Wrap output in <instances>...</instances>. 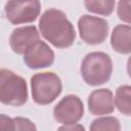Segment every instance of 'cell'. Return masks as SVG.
I'll return each mask as SVG.
<instances>
[{
  "instance_id": "cell-1",
  "label": "cell",
  "mask_w": 131,
  "mask_h": 131,
  "mask_svg": "<svg viewBox=\"0 0 131 131\" xmlns=\"http://www.w3.org/2000/svg\"><path fill=\"white\" fill-rule=\"evenodd\" d=\"M39 29L42 37L56 48H68L76 39L73 24L63 11L56 8H49L43 12L39 20Z\"/></svg>"
},
{
  "instance_id": "cell-2",
  "label": "cell",
  "mask_w": 131,
  "mask_h": 131,
  "mask_svg": "<svg viewBox=\"0 0 131 131\" xmlns=\"http://www.w3.org/2000/svg\"><path fill=\"white\" fill-rule=\"evenodd\" d=\"M80 71L83 80L88 85L99 86L111 79L113 74V61L105 52H90L82 60Z\"/></svg>"
},
{
  "instance_id": "cell-3",
  "label": "cell",
  "mask_w": 131,
  "mask_h": 131,
  "mask_svg": "<svg viewBox=\"0 0 131 131\" xmlns=\"http://www.w3.org/2000/svg\"><path fill=\"white\" fill-rule=\"evenodd\" d=\"M28 100L26 80L7 69H0V102L6 105L20 106Z\"/></svg>"
},
{
  "instance_id": "cell-4",
  "label": "cell",
  "mask_w": 131,
  "mask_h": 131,
  "mask_svg": "<svg viewBox=\"0 0 131 131\" xmlns=\"http://www.w3.org/2000/svg\"><path fill=\"white\" fill-rule=\"evenodd\" d=\"M32 97L37 104L45 105L53 102L62 91L59 77L52 72L37 73L31 78Z\"/></svg>"
},
{
  "instance_id": "cell-5",
  "label": "cell",
  "mask_w": 131,
  "mask_h": 131,
  "mask_svg": "<svg viewBox=\"0 0 131 131\" xmlns=\"http://www.w3.org/2000/svg\"><path fill=\"white\" fill-rule=\"evenodd\" d=\"M81 39L89 45L102 43L108 34V23L101 17L89 14L82 15L78 20Z\"/></svg>"
},
{
  "instance_id": "cell-6",
  "label": "cell",
  "mask_w": 131,
  "mask_h": 131,
  "mask_svg": "<svg viewBox=\"0 0 131 131\" xmlns=\"http://www.w3.org/2000/svg\"><path fill=\"white\" fill-rule=\"evenodd\" d=\"M5 14L7 19L13 25L32 23L37 19L41 11V3L34 1H15L6 2Z\"/></svg>"
},
{
  "instance_id": "cell-7",
  "label": "cell",
  "mask_w": 131,
  "mask_h": 131,
  "mask_svg": "<svg viewBox=\"0 0 131 131\" xmlns=\"http://www.w3.org/2000/svg\"><path fill=\"white\" fill-rule=\"evenodd\" d=\"M84 115V105L81 98L74 94L66 95L53 108L54 119L63 125L78 123Z\"/></svg>"
},
{
  "instance_id": "cell-8",
  "label": "cell",
  "mask_w": 131,
  "mask_h": 131,
  "mask_svg": "<svg viewBox=\"0 0 131 131\" xmlns=\"http://www.w3.org/2000/svg\"><path fill=\"white\" fill-rule=\"evenodd\" d=\"M24 62L33 70L50 67L54 61V52L44 41H37L23 54Z\"/></svg>"
},
{
  "instance_id": "cell-9",
  "label": "cell",
  "mask_w": 131,
  "mask_h": 131,
  "mask_svg": "<svg viewBox=\"0 0 131 131\" xmlns=\"http://www.w3.org/2000/svg\"><path fill=\"white\" fill-rule=\"evenodd\" d=\"M40 40V33L35 26H25L16 28L9 37V44L13 52L24 54L33 44Z\"/></svg>"
},
{
  "instance_id": "cell-10",
  "label": "cell",
  "mask_w": 131,
  "mask_h": 131,
  "mask_svg": "<svg viewBox=\"0 0 131 131\" xmlns=\"http://www.w3.org/2000/svg\"><path fill=\"white\" fill-rule=\"evenodd\" d=\"M88 108L94 116L112 114L115 110L113 92L106 88L92 91L88 97Z\"/></svg>"
},
{
  "instance_id": "cell-11",
  "label": "cell",
  "mask_w": 131,
  "mask_h": 131,
  "mask_svg": "<svg viewBox=\"0 0 131 131\" xmlns=\"http://www.w3.org/2000/svg\"><path fill=\"white\" fill-rule=\"evenodd\" d=\"M111 45L113 49L121 54L131 52V28L129 25H118L111 35Z\"/></svg>"
},
{
  "instance_id": "cell-12",
  "label": "cell",
  "mask_w": 131,
  "mask_h": 131,
  "mask_svg": "<svg viewBox=\"0 0 131 131\" xmlns=\"http://www.w3.org/2000/svg\"><path fill=\"white\" fill-rule=\"evenodd\" d=\"M114 103L123 115H131V87L129 85H121L117 88Z\"/></svg>"
},
{
  "instance_id": "cell-13",
  "label": "cell",
  "mask_w": 131,
  "mask_h": 131,
  "mask_svg": "<svg viewBox=\"0 0 131 131\" xmlns=\"http://www.w3.org/2000/svg\"><path fill=\"white\" fill-rule=\"evenodd\" d=\"M115 4L116 2L114 0H86L84 2L88 11L101 15L112 14L115 9Z\"/></svg>"
},
{
  "instance_id": "cell-14",
  "label": "cell",
  "mask_w": 131,
  "mask_h": 131,
  "mask_svg": "<svg viewBox=\"0 0 131 131\" xmlns=\"http://www.w3.org/2000/svg\"><path fill=\"white\" fill-rule=\"evenodd\" d=\"M90 131H121V124L115 117H101L91 122Z\"/></svg>"
},
{
  "instance_id": "cell-15",
  "label": "cell",
  "mask_w": 131,
  "mask_h": 131,
  "mask_svg": "<svg viewBox=\"0 0 131 131\" xmlns=\"http://www.w3.org/2000/svg\"><path fill=\"white\" fill-rule=\"evenodd\" d=\"M14 129L13 131H37L36 125L28 118L15 117L13 118Z\"/></svg>"
},
{
  "instance_id": "cell-16",
  "label": "cell",
  "mask_w": 131,
  "mask_h": 131,
  "mask_svg": "<svg viewBox=\"0 0 131 131\" xmlns=\"http://www.w3.org/2000/svg\"><path fill=\"white\" fill-rule=\"evenodd\" d=\"M130 1H120L118 3L117 13L121 20L130 24Z\"/></svg>"
},
{
  "instance_id": "cell-17",
  "label": "cell",
  "mask_w": 131,
  "mask_h": 131,
  "mask_svg": "<svg viewBox=\"0 0 131 131\" xmlns=\"http://www.w3.org/2000/svg\"><path fill=\"white\" fill-rule=\"evenodd\" d=\"M13 118H10L4 114H0V131H13Z\"/></svg>"
},
{
  "instance_id": "cell-18",
  "label": "cell",
  "mask_w": 131,
  "mask_h": 131,
  "mask_svg": "<svg viewBox=\"0 0 131 131\" xmlns=\"http://www.w3.org/2000/svg\"><path fill=\"white\" fill-rule=\"evenodd\" d=\"M57 131H85V128L81 124H73V125H62Z\"/></svg>"
}]
</instances>
